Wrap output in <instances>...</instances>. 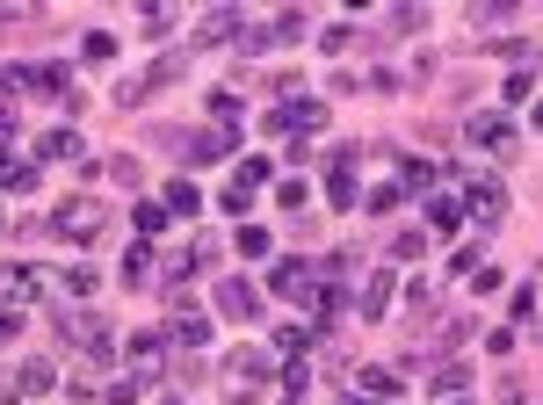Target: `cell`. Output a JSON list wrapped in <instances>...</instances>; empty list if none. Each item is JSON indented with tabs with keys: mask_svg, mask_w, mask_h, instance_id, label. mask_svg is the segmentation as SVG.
Instances as JSON below:
<instances>
[{
	"mask_svg": "<svg viewBox=\"0 0 543 405\" xmlns=\"http://www.w3.org/2000/svg\"><path fill=\"white\" fill-rule=\"evenodd\" d=\"M268 377H276V369H268L261 348H232V355H225V391H232V398H254Z\"/></svg>",
	"mask_w": 543,
	"mask_h": 405,
	"instance_id": "6da1fadb",
	"label": "cell"
},
{
	"mask_svg": "<svg viewBox=\"0 0 543 405\" xmlns=\"http://www.w3.org/2000/svg\"><path fill=\"white\" fill-rule=\"evenodd\" d=\"M0 87L22 102V95H66L73 87V73L66 66H15V73H0Z\"/></svg>",
	"mask_w": 543,
	"mask_h": 405,
	"instance_id": "7a4b0ae2",
	"label": "cell"
},
{
	"mask_svg": "<svg viewBox=\"0 0 543 405\" xmlns=\"http://www.w3.org/2000/svg\"><path fill=\"white\" fill-rule=\"evenodd\" d=\"M51 232H58V239H80V246H87V239L102 232V203H95V196H73V203H58Z\"/></svg>",
	"mask_w": 543,
	"mask_h": 405,
	"instance_id": "3957f363",
	"label": "cell"
},
{
	"mask_svg": "<svg viewBox=\"0 0 543 405\" xmlns=\"http://www.w3.org/2000/svg\"><path fill=\"white\" fill-rule=\"evenodd\" d=\"M326 196H334V210H355L362 203V189H355V145L326 152Z\"/></svg>",
	"mask_w": 543,
	"mask_h": 405,
	"instance_id": "277c9868",
	"label": "cell"
},
{
	"mask_svg": "<svg viewBox=\"0 0 543 405\" xmlns=\"http://www.w3.org/2000/svg\"><path fill=\"white\" fill-rule=\"evenodd\" d=\"M66 340H73V348L95 362V369L116 355V348H109V333H102V319H87V311H73V319H66Z\"/></svg>",
	"mask_w": 543,
	"mask_h": 405,
	"instance_id": "5b68a950",
	"label": "cell"
},
{
	"mask_svg": "<svg viewBox=\"0 0 543 405\" xmlns=\"http://www.w3.org/2000/svg\"><path fill=\"white\" fill-rule=\"evenodd\" d=\"M261 181H268V160H239V167H232V181H225V210H247Z\"/></svg>",
	"mask_w": 543,
	"mask_h": 405,
	"instance_id": "8992f818",
	"label": "cell"
},
{
	"mask_svg": "<svg viewBox=\"0 0 543 405\" xmlns=\"http://www.w3.org/2000/svg\"><path fill=\"white\" fill-rule=\"evenodd\" d=\"M160 369H167V340H160V333H138V340H131V377L153 384Z\"/></svg>",
	"mask_w": 543,
	"mask_h": 405,
	"instance_id": "52a82bcc",
	"label": "cell"
},
{
	"mask_svg": "<svg viewBox=\"0 0 543 405\" xmlns=\"http://www.w3.org/2000/svg\"><path fill=\"white\" fill-rule=\"evenodd\" d=\"M319 123H326V109L319 102H283V109H268V131H319Z\"/></svg>",
	"mask_w": 543,
	"mask_h": 405,
	"instance_id": "ba28073f",
	"label": "cell"
},
{
	"mask_svg": "<svg viewBox=\"0 0 543 405\" xmlns=\"http://www.w3.org/2000/svg\"><path fill=\"white\" fill-rule=\"evenodd\" d=\"M464 203H471L478 217H486V225H500V210H507V189H500V181H486V174H471V181H464Z\"/></svg>",
	"mask_w": 543,
	"mask_h": 405,
	"instance_id": "9c48e42d",
	"label": "cell"
},
{
	"mask_svg": "<svg viewBox=\"0 0 543 405\" xmlns=\"http://www.w3.org/2000/svg\"><path fill=\"white\" fill-rule=\"evenodd\" d=\"M218 311H225V319H261V290L232 275V283H218Z\"/></svg>",
	"mask_w": 543,
	"mask_h": 405,
	"instance_id": "30bf717a",
	"label": "cell"
},
{
	"mask_svg": "<svg viewBox=\"0 0 543 405\" xmlns=\"http://www.w3.org/2000/svg\"><path fill=\"white\" fill-rule=\"evenodd\" d=\"M471 145L478 152H507V145H515V123H507V116H471Z\"/></svg>",
	"mask_w": 543,
	"mask_h": 405,
	"instance_id": "8fae6325",
	"label": "cell"
},
{
	"mask_svg": "<svg viewBox=\"0 0 543 405\" xmlns=\"http://www.w3.org/2000/svg\"><path fill=\"white\" fill-rule=\"evenodd\" d=\"M37 268H0V304H37Z\"/></svg>",
	"mask_w": 543,
	"mask_h": 405,
	"instance_id": "7c38bea8",
	"label": "cell"
},
{
	"mask_svg": "<svg viewBox=\"0 0 543 405\" xmlns=\"http://www.w3.org/2000/svg\"><path fill=\"white\" fill-rule=\"evenodd\" d=\"M225 152H232V123H218V131H203V138H189V160H196V167L225 160Z\"/></svg>",
	"mask_w": 543,
	"mask_h": 405,
	"instance_id": "4fadbf2b",
	"label": "cell"
},
{
	"mask_svg": "<svg viewBox=\"0 0 543 405\" xmlns=\"http://www.w3.org/2000/svg\"><path fill=\"white\" fill-rule=\"evenodd\" d=\"M37 160H80V131H66V123L44 131V138H37Z\"/></svg>",
	"mask_w": 543,
	"mask_h": 405,
	"instance_id": "5bb4252c",
	"label": "cell"
},
{
	"mask_svg": "<svg viewBox=\"0 0 543 405\" xmlns=\"http://www.w3.org/2000/svg\"><path fill=\"white\" fill-rule=\"evenodd\" d=\"M384 304H391V275L377 268V275H370V283H362V297H355V311H362V319H384Z\"/></svg>",
	"mask_w": 543,
	"mask_h": 405,
	"instance_id": "9a60e30c",
	"label": "cell"
},
{
	"mask_svg": "<svg viewBox=\"0 0 543 405\" xmlns=\"http://www.w3.org/2000/svg\"><path fill=\"white\" fill-rule=\"evenodd\" d=\"M167 340H174V348H210V326H203V311H181Z\"/></svg>",
	"mask_w": 543,
	"mask_h": 405,
	"instance_id": "2e32d148",
	"label": "cell"
},
{
	"mask_svg": "<svg viewBox=\"0 0 543 405\" xmlns=\"http://www.w3.org/2000/svg\"><path fill=\"white\" fill-rule=\"evenodd\" d=\"M15 391H22V398H37V391H51V362H44V355H29V362L15 369Z\"/></svg>",
	"mask_w": 543,
	"mask_h": 405,
	"instance_id": "e0dca14e",
	"label": "cell"
},
{
	"mask_svg": "<svg viewBox=\"0 0 543 405\" xmlns=\"http://www.w3.org/2000/svg\"><path fill=\"white\" fill-rule=\"evenodd\" d=\"M232 29H239V15H232V8H210V15L196 22V44H225Z\"/></svg>",
	"mask_w": 543,
	"mask_h": 405,
	"instance_id": "ac0fdd59",
	"label": "cell"
},
{
	"mask_svg": "<svg viewBox=\"0 0 543 405\" xmlns=\"http://www.w3.org/2000/svg\"><path fill=\"white\" fill-rule=\"evenodd\" d=\"M457 217H464V203H457V196H435V203H428V239L457 232Z\"/></svg>",
	"mask_w": 543,
	"mask_h": 405,
	"instance_id": "d6986e66",
	"label": "cell"
},
{
	"mask_svg": "<svg viewBox=\"0 0 543 405\" xmlns=\"http://www.w3.org/2000/svg\"><path fill=\"white\" fill-rule=\"evenodd\" d=\"M0 189L29 196V189H37V167H29V160H0Z\"/></svg>",
	"mask_w": 543,
	"mask_h": 405,
	"instance_id": "ffe728a7",
	"label": "cell"
},
{
	"mask_svg": "<svg viewBox=\"0 0 543 405\" xmlns=\"http://www.w3.org/2000/svg\"><path fill=\"white\" fill-rule=\"evenodd\" d=\"M124 283H131V290L153 283V254H145V246H131V254H124Z\"/></svg>",
	"mask_w": 543,
	"mask_h": 405,
	"instance_id": "44dd1931",
	"label": "cell"
},
{
	"mask_svg": "<svg viewBox=\"0 0 543 405\" xmlns=\"http://www.w3.org/2000/svg\"><path fill=\"white\" fill-rule=\"evenodd\" d=\"M167 217H174V210H167V203H138V210H131V225H138V232H145V239H153V232H160V225H167Z\"/></svg>",
	"mask_w": 543,
	"mask_h": 405,
	"instance_id": "7402d4cb",
	"label": "cell"
},
{
	"mask_svg": "<svg viewBox=\"0 0 543 405\" xmlns=\"http://www.w3.org/2000/svg\"><path fill=\"white\" fill-rule=\"evenodd\" d=\"M276 348H283V355L297 362V355H305V348H312V326H283V333H276Z\"/></svg>",
	"mask_w": 543,
	"mask_h": 405,
	"instance_id": "603a6c76",
	"label": "cell"
},
{
	"mask_svg": "<svg viewBox=\"0 0 543 405\" xmlns=\"http://www.w3.org/2000/svg\"><path fill=\"white\" fill-rule=\"evenodd\" d=\"M167 210H189V217H196V210H203V196L189 189V181H167Z\"/></svg>",
	"mask_w": 543,
	"mask_h": 405,
	"instance_id": "cb8c5ba5",
	"label": "cell"
},
{
	"mask_svg": "<svg viewBox=\"0 0 543 405\" xmlns=\"http://www.w3.org/2000/svg\"><path fill=\"white\" fill-rule=\"evenodd\" d=\"M239 254L261 261V254H268V232H261V225H239Z\"/></svg>",
	"mask_w": 543,
	"mask_h": 405,
	"instance_id": "d4e9b609",
	"label": "cell"
},
{
	"mask_svg": "<svg viewBox=\"0 0 543 405\" xmlns=\"http://www.w3.org/2000/svg\"><path fill=\"white\" fill-rule=\"evenodd\" d=\"M355 384H370V398H391V391H399V377H391V369H362Z\"/></svg>",
	"mask_w": 543,
	"mask_h": 405,
	"instance_id": "484cf974",
	"label": "cell"
},
{
	"mask_svg": "<svg viewBox=\"0 0 543 405\" xmlns=\"http://www.w3.org/2000/svg\"><path fill=\"white\" fill-rule=\"evenodd\" d=\"M210 116H218V123L239 116V95H232V87H210Z\"/></svg>",
	"mask_w": 543,
	"mask_h": 405,
	"instance_id": "4316f807",
	"label": "cell"
},
{
	"mask_svg": "<svg viewBox=\"0 0 543 405\" xmlns=\"http://www.w3.org/2000/svg\"><path fill=\"white\" fill-rule=\"evenodd\" d=\"M87 58H95V66H102V58H116V37H109V29H87Z\"/></svg>",
	"mask_w": 543,
	"mask_h": 405,
	"instance_id": "83f0119b",
	"label": "cell"
},
{
	"mask_svg": "<svg viewBox=\"0 0 543 405\" xmlns=\"http://www.w3.org/2000/svg\"><path fill=\"white\" fill-rule=\"evenodd\" d=\"M464 384H471L464 369H435V384H428V391H435V398H449V391H464Z\"/></svg>",
	"mask_w": 543,
	"mask_h": 405,
	"instance_id": "f1b7e54d",
	"label": "cell"
},
{
	"mask_svg": "<svg viewBox=\"0 0 543 405\" xmlns=\"http://www.w3.org/2000/svg\"><path fill=\"white\" fill-rule=\"evenodd\" d=\"M66 290L73 297H95V268H66Z\"/></svg>",
	"mask_w": 543,
	"mask_h": 405,
	"instance_id": "f546056e",
	"label": "cell"
},
{
	"mask_svg": "<svg viewBox=\"0 0 543 405\" xmlns=\"http://www.w3.org/2000/svg\"><path fill=\"white\" fill-rule=\"evenodd\" d=\"M305 196H312L305 181H283V189H276V203H283V210H305Z\"/></svg>",
	"mask_w": 543,
	"mask_h": 405,
	"instance_id": "4dcf8cb0",
	"label": "cell"
},
{
	"mask_svg": "<svg viewBox=\"0 0 543 405\" xmlns=\"http://www.w3.org/2000/svg\"><path fill=\"white\" fill-rule=\"evenodd\" d=\"M15 138V95H0V145Z\"/></svg>",
	"mask_w": 543,
	"mask_h": 405,
	"instance_id": "1f68e13d",
	"label": "cell"
},
{
	"mask_svg": "<svg viewBox=\"0 0 543 405\" xmlns=\"http://www.w3.org/2000/svg\"><path fill=\"white\" fill-rule=\"evenodd\" d=\"M15 333H22V319H15V311H8V304H0V348H8V340H15Z\"/></svg>",
	"mask_w": 543,
	"mask_h": 405,
	"instance_id": "d6a6232c",
	"label": "cell"
},
{
	"mask_svg": "<svg viewBox=\"0 0 543 405\" xmlns=\"http://www.w3.org/2000/svg\"><path fill=\"white\" fill-rule=\"evenodd\" d=\"M341 405H377V398H370V391H348V398H341Z\"/></svg>",
	"mask_w": 543,
	"mask_h": 405,
	"instance_id": "836d02e7",
	"label": "cell"
},
{
	"mask_svg": "<svg viewBox=\"0 0 543 405\" xmlns=\"http://www.w3.org/2000/svg\"><path fill=\"white\" fill-rule=\"evenodd\" d=\"M290 405H297V398H290Z\"/></svg>",
	"mask_w": 543,
	"mask_h": 405,
	"instance_id": "e575fe53",
	"label": "cell"
}]
</instances>
